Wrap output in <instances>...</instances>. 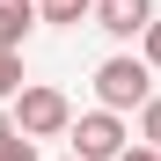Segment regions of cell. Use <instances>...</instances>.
Segmentation results:
<instances>
[{"label": "cell", "mask_w": 161, "mask_h": 161, "mask_svg": "<svg viewBox=\"0 0 161 161\" xmlns=\"http://www.w3.org/2000/svg\"><path fill=\"white\" fill-rule=\"evenodd\" d=\"M30 22H37V0H0V51H22Z\"/></svg>", "instance_id": "5b68a950"}, {"label": "cell", "mask_w": 161, "mask_h": 161, "mask_svg": "<svg viewBox=\"0 0 161 161\" xmlns=\"http://www.w3.org/2000/svg\"><path fill=\"white\" fill-rule=\"evenodd\" d=\"M0 161H37V147H30V139H22V132H15V139H8V147H0Z\"/></svg>", "instance_id": "30bf717a"}, {"label": "cell", "mask_w": 161, "mask_h": 161, "mask_svg": "<svg viewBox=\"0 0 161 161\" xmlns=\"http://www.w3.org/2000/svg\"><path fill=\"white\" fill-rule=\"evenodd\" d=\"M117 161H161V154H154V147H125Z\"/></svg>", "instance_id": "8fae6325"}, {"label": "cell", "mask_w": 161, "mask_h": 161, "mask_svg": "<svg viewBox=\"0 0 161 161\" xmlns=\"http://www.w3.org/2000/svg\"><path fill=\"white\" fill-rule=\"evenodd\" d=\"M22 95V51H0V103Z\"/></svg>", "instance_id": "52a82bcc"}, {"label": "cell", "mask_w": 161, "mask_h": 161, "mask_svg": "<svg viewBox=\"0 0 161 161\" xmlns=\"http://www.w3.org/2000/svg\"><path fill=\"white\" fill-rule=\"evenodd\" d=\"M95 0H37V22H88Z\"/></svg>", "instance_id": "8992f818"}, {"label": "cell", "mask_w": 161, "mask_h": 161, "mask_svg": "<svg viewBox=\"0 0 161 161\" xmlns=\"http://www.w3.org/2000/svg\"><path fill=\"white\" fill-rule=\"evenodd\" d=\"M139 51H147V59H139V66H147V73H154V66H161V22H154V30H147V37H139Z\"/></svg>", "instance_id": "9c48e42d"}, {"label": "cell", "mask_w": 161, "mask_h": 161, "mask_svg": "<svg viewBox=\"0 0 161 161\" xmlns=\"http://www.w3.org/2000/svg\"><path fill=\"white\" fill-rule=\"evenodd\" d=\"M95 30H110V37H147L154 30V0H95Z\"/></svg>", "instance_id": "277c9868"}, {"label": "cell", "mask_w": 161, "mask_h": 161, "mask_svg": "<svg viewBox=\"0 0 161 161\" xmlns=\"http://www.w3.org/2000/svg\"><path fill=\"white\" fill-rule=\"evenodd\" d=\"M66 161H73V154H66Z\"/></svg>", "instance_id": "4fadbf2b"}, {"label": "cell", "mask_w": 161, "mask_h": 161, "mask_svg": "<svg viewBox=\"0 0 161 161\" xmlns=\"http://www.w3.org/2000/svg\"><path fill=\"white\" fill-rule=\"evenodd\" d=\"M8 139H15V117H8V110H0V147H8Z\"/></svg>", "instance_id": "7c38bea8"}, {"label": "cell", "mask_w": 161, "mask_h": 161, "mask_svg": "<svg viewBox=\"0 0 161 161\" xmlns=\"http://www.w3.org/2000/svg\"><path fill=\"white\" fill-rule=\"evenodd\" d=\"M139 139H147V147L161 154V95H154V103H147V110H139Z\"/></svg>", "instance_id": "ba28073f"}, {"label": "cell", "mask_w": 161, "mask_h": 161, "mask_svg": "<svg viewBox=\"0 0 161 161\" xmlns=\"http://www.w3.org/2000/svg\"><path fill=\"white\" fill-rule=\"evenodd\" d=\"M117 154H125V125L110 110H88L73 125V161H117Z\"/></svg>", "instance_id": "3957f363"}, {"label": "cell", "mask_w": 161, "mask_h": 161, "mask_svg": "<svg viewBox=\"0 0 161 161\" xmlns=\"http://www.w3.org/2000/svg\"><path fill=\"white\" fill-rule=\"evenodd\" d=\"M15 132L22 139H59V132H73V103L59 95V88H22L15 95Z\"/></svg>", "instance_id": "7a4b0ae2"}, {"label": "cell", "mask_w": 161, "mask_h": 161, "mask_svg": "<svg viewBox=\"0 0 161 161\" xmlns=\"http://www.w3.org/2000/svg\"><path fill=\"white\" fill-rule=\"evenodd\" d=\"M95 95H103V110H147L154 103V73L139 66V59H103L95 66Z\"/></svg>", "instance_id": "6da1fadb"}]
</instances>
